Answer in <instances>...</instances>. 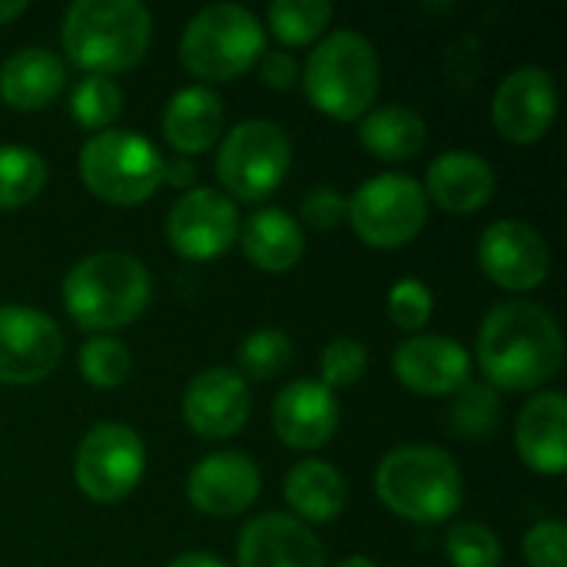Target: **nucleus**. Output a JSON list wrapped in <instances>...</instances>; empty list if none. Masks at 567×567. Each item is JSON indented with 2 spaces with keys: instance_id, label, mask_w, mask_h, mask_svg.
<instances>
[{
  "instance_id": "f257e3e1",
  "label": "nucleus",
  "mask_w": 567,
  "mask_h": 567,
  "mask_svg": "<svg viewBox=\"0 0 567 567\" xmlns=\"http://www.w3.org/2000/svg\"><path fill=\"white\" fill-rule=\"evenodd\" d=\"M475 359L492 389L532 392L561 372L565 339L548 309L538 302L512 299L485 316Z\"/></svg>"
},
{
  "instance_id": "f03ea898",
  "label": "nucleus",
  "mask_w": 567,
  "mask_h": 567,
  "mask_svg": "<svg viewBox=\"0 0 567 567\" xmlns=\"http://www.w3.org/2000/svg\"><path fill=\"white\" fill-rule=\"evenodd\" d=\"M153 40V17L140 0H76L63 13L60 43L70 63L86 73L136 66Z\"/></svg>"
},
{
  "instance_id": "7ed1b4c3",
  "label": "nucleus",
  "mask_w": 567,
  "mask_h": 567,
  "mask_svg": "<svg viewBox=\"0 0 567 567\" xmlns=\"http://www.w3.org/2000/svg\"><path fill=\"white\" fill-rule=\"evenodd\" d=\"M150 272L126 252H93L70 266L63 279L66 316L86 332L123 329L150 306Z\"/></svg>"
},
{
  "instance_id": "20e7f679",
  "label": "nucleus",
  "mask_w": 567,
  "mask_h": 567,
  "mask_svg": "<svg viewBox=\"0 0 567 567\" xmlns=\"http://www.w3.org/2000/svg\"><path fill=\"white\" fill-rule=\"evenodd\" d=\"M379 502L415 525L449 522L465 495L458 462L435 445H402L375 468Z\"/></svg>"
},
{
  "instance_id": "39448f33",
  "label": "nucleus",
  "mask_w": 567,
  "mask_h": 567,
  "mask_svg": "<svg viewBox=\"0 0 567 567\" xmlns=\"http://www.w3.org/2000/svg\"><path fill=\"white\" fill-rule=\"evenodd\" d=\"M379 53L369 37L355 30H332L306 60L302 83L309 103L332 120H359L379 96Z\"/></svg>"
},
{
  "instance_id": "423d86ee",
  "label": "nucleus",
  "mask_w": 567,
  "mask_h": 567,
  "mask_svg": "<svg viewBox=\"0 0 567 567\" xmlns=\"http://www.w3.org/2000/svg\"><path fill=\"white\" fill-rule=\"evenodd\" d=\"M266 53V30L259 17L239 3H213L199 10L179 40L183 66L209 83L243 76Z\"/></svg>"
},
{
  "instance_id": "0eeeda50",
  "label": "nucleus",
  "mask_w": 567,
  "mask_h": 567,
  "mask_svg": "<svg viewBox=\"0 0 567 567\" xmlns=\"http://www.w3.org/2000/svg\"><path fill=\"white\" fill-rule=\"evenodd\" d=\"M163 153L133 130H103L80 146L83 186L113 206H140L163 186Z\"/></svg>"
},
{
  "instance_id": "6e6552de",
  "label": "nucleus",
  "mask_w": 567,
  "mask_h": 567,
  "mask_svg": "<svg viewBox=\"0 0 567 567\" xmlns=\"http://www.w3.org/2000/svg\"><path fill=\"white\" fill-rule=\"evenodd\" d=\"M292 166V143L272 120H243L233 126L216 153V176L223 189L243 203L272 196Z\"/></svg>"
},
{
  "instance_id": "1a4fd4ad",
  "label": "nucleus",
  "mask_w": 567,
  "mask_h": 567,
  "mask_svg": "<svg viewBox=\"0 0 567 567\" xmlns=\"http://www.w3.org/2000/svg\"><path fill=\"white\" fill-rule=\"evenodd\" d=\"M355 236L372 249L409 246L429 219V199L422 183L405 173H379L365 179L349 196V213Z\"/></svg>"
},
{
  "instance_id": "9d476101",
  "label": "nucleus",
  "mask_w": 567,
  "mask_h": 567,
  "mask_svg": "<svg viewBox=\"0 0 567 567\" xmlns=\"http://www.w3.org/2000/svg\"><path fill=\"white\" fill-rule=\"evenodd\" d=\"M143 472H146L143 439L123 422L93 425L83 435L73 462V478L80 492L96 505H116L126 495H133Z\"/></svg>"
},
{
  "instance_id": "9b49d317",
  "label": "nucleus",
  "mask_w": 567,
  "mask_h": 567,
  "mask_svg": "<svg viewBox=\"0 0 567 567\" xmlns=\"http://www.w3.org/2000/svg\"><path fill=\"white\" fill-rule=\"evenodd\" d=\"M239 209L226 193L193 186L176 199L166 219V239L183 259L209 262L233 249V243L239 239Z\"/></svg>"
},
{
  "instance_id": "f8f14e48",
  "label": "nucleus",
  "mask_w": 567,
  "mask_h": 567,
  "mask_svg": "<svg viewBox=\"0 0 567 567\" xmlns=\"http://www.w3.org/2000/svg\"><path fill=\"white\" fill-rule=\"evenodd\" d=\"M63 359L60 326L30 306H0V382L33 385Z\"/></svg>"
},
{
  "instance_id": "ddd939ff",
  "label": "nucleus",
  "mask_w": 567,
  "mask_h": 567,
  "mask_svg": "<svg viewBox=\"0 0 567 567\" xmlns=\"http://www.w3.org/2000/svg\"><path fill=\"white\" fill-rule=\"evenodd\" d=\"M478 266L495 286L508 292H532L548 279L551 252L535 226L522 219H498L478 239Z\"/></svg>"
},
{
  "instance_id": "4468645a",
  "label": "nucleus",
  "mask_w": 567,
  "mask_h": 567,
  "mask_svg": "<svg viewBox=\"0 0 567 567\" xmlns=\"http://www.w3.org/2000/svg\"><path fill=\"white\" fill-rule=\"evenodd\" d=\"M495 130L518 146L538 143L558 116L555 76L542 66H522L508 73L492 103Z\"/></svg>"
},
{
  "instance_id": "2eb2a0df",
  "label": "nucleus",
  "mask_w": 567,
  "mask_h": 567,
  "mask_svg": "<svg viewBox=\"0 0 567 567\" xmlns=\"http://www.w3.org/2000/svg\"><path fill=\"white\" fill-rule=\"evenodd\" d=\"M249 412H252L249 382L233 369H206L186 385L183 419L199 439L216 442L243 432Z\"/></svg>"
},
{
  "instance_id": "dca6fc26",
  "label": "nucleus",
  "mask_w": 567,
  "mask_h": 567,
  "mask_svg": "<svg viewBox=\"0 0 567 567\" xmlns=\"http://www.w3.org/2000/svg\"><path fill=\"white\" fill-rule=\"evenodd\" d=\"M262 488L259 465L243 452L206 455L186 478V498L196 512L209 518L243 515Z\"/></svg>"
},
{
  "instance_id": "f3484780",
  "label": "nucleus",
  "mask_w": 567,
  "mask_h": 567,
  "mask_svg": "<svg viewBox=\"0 0 567 567\" xmlns=\"http://www.w3.org/2000/svg\"><path fill=\"white\" fill-rule=\"evenodd\" d=\"M392 372L415 395H455L472 375V359L449 336H412L395 349Z\"/></svg>"
},
{
  "instance_id": "a211bd4d",
  "label": "nucleus",
  "mask_w": 567,
  "mask_h": 567,
  "mask_svg": "<svg viewBox=\"0 0 567 567\" xmlns=\"http://www.w3.org/2000/svg\"><path fill=\"white\" fill-rule=\"evenodd\" d=\"M236 567H326V551L299 518L272 512L243 528Z\"/></svg>"
},
{
  "instance_id": "6ab92c4d",
  "label": "nucleus",
  "mask_w": 567,
  "mask_h": 567,
  "mask_svg": "<svg viewBox=\"0 0 567 567\" xmlns=\"http://www.w3.org/2000/svg\"><path fill=\"white\" fill-rule=\"evenodd\" d=\"M272 429L289 449H322L339 429V402L332 389L312 379L289 382L272 402Z\"/></svg>"
},
{
  "instance_id": "aec40b11",
  "label": "nucleus",
  "mask_w": 567,
  "mask_h": 567,
  "mask_svg": "<svg viewBox=\"0 0 567 567\" xmlns=\"http://www.w3.org/2000/svg\"><path fill=\"white\" fill-rule=\"evenodd\" d=\"M425 199L452 216H472L495 196V169L472 150L442 153L425 173Z\"/></svg>"
},
{
  "instance_id": "412c9836",
  "label": "nucleus",
  "mask_w": 567,
  "mask_h": 567,
  "mask_svg": "<svg viewBox=\"0 0 567 567\" xmlns=\"http://www.w3.org/2000/svg\"><path fill=\"white\" fill-rule=\"evenodd\" d=\"M515 445L522 462L538 475H561L567 468V402L561 392H538L518 412Z\"/></svg>"
},
{
  "instance_id": "4be33fe9",
  "label": "nucleus",
  "mask_w": 567,
  "mask_h": 567,
  "mask_svg": "<svg viewBox=\"0 0 567 567\" xmlns=\"http://www.w3.org/2000/svg\"><path fill=\"white\" fill-rule=\"evenodd\" d=\"M66 86V66L47 47H23L0 63V100L20 113L50 106Z\"/></svg>"
},
{
  "instance_id": "5701e85b",
  "label": "nucleus",
  "mask_w": 567,
  "mask_h": 567,
  "mask_svg": "<svg viewBox=\"0 0 567 567\" xmlns=\"http://www.w3.org/2000/svg\"><path fill=\"white\" fill-rule=\"evenodd\" d=\"M226 126V106L209 86H186L173 93L163 110V136L179 156L206 153Z\"/></svg>"
},
{
  "instance_id": "b1692460",
  "label": "nucleus",
  "mask_w": 567,
  "mask_h": 567,
  "mask_svg": "<svg viewBox=\"0 0 567 567\" xmlns=\"http://www.w3.org/2000/svg\"><path fill=\"white\" fill-rule=\"evenodd\" d=\"M239 243H243L246 259L262 272H289L306 252L299 219L272 206L252 213L239 226Z\"/></svg>"
},
{
  "instance_id": "393cba45",
  "label": "nucleus",
  "mask_w": 567,
  "mask_h": 567,
  "mask_svg": "<svg viewBox=\"0 0 567 567\" xmlns=\"http://www.w3.org/2000/svg\"><path fill=\"white\" fill-rule=\"evenodd\" d=\"M282 492H286V502L299 515L302 525L306 522L326 525V522L339 518L346 508V498H349L342 472L322 458H302L299 465H292Z\"/></svg>"
},
{
  "instance_id": "a878e982",
  "label": "nucleus",
  "mask_w": 567,
  "mask_h": 567,
  "mask_svg": "<svg viewBox=\"0 0 567 567\" xmlns=\"http://www.w3.org/2000/svg\"><path fill=\"white\" fill-rule=\"evenodd\" d=\"M359 140L375 159L405 163V159H412V156H419L425 150L429 126L412 106L389 103V106H375V110H369L362 116Z\"/></svg>"
},
{
  "instance_id": "bb28decb",
  "label": "nucleus",
  "mask_w": 567,
  "mask_h": 567,
  "mask_svg": "<svg viewBox=\"0 0 567 567\" xmlns=\"http://www.w3.org/2000/svg\"><path fill=\"white\" fill-rule=\"evenodd\" d=\"M47 186V163L37 150L7 143L0 146V209H20Z\"/></svg>"
},
{
  "instance_id": "cd10ccee",
  "label": "nucleus",
  "mask_w": 567,
  "mask_h": 567,
  "mask_svg": "<svg viewBox=\"0 0 567 567\" xmlns=\"http://www.w3.org/2000/svg\"><path fill=\"white\" fill-rule=\"evenodd\" d=\"M266 20L279 43L309 47L326 33V27L332 20V3H326V0H276V3H269Z\"/></svg>"
},
{
  "instance_id": "c85d7f7f",
  "label": "nucleus",
  "mask_w": 567,
  "mask_h": 567,
  "mask_svg": "<svg viewBox=\"0 0 567 567\" xmlns=\"http://www.w3.org/2000/svg\"><path fill=\"white\" fill-rule=\"evenodd\" d=\"M120 110H123V90L116 86L113 76L86 73L70 93V113L83 130H93V133L110 130Z\"/></svg>"
},
{
  "instance_id": "c756f323",
  "label": "nucleus",
  "mask_w": 567,
  "mask_h": 567,
  "mask_svg": "<svg viewBox=\"0 0 567 567\" xmlns=\"http://www.w3.org/2000/svg\"><path fill=\"white\" fill-rule=\"evenodd\" d=\"M236 362H239L243 379L269 382V379H276V375H282L289 369L292 339L282 329H256L252 336L243 339Z\"/></svg>"
},
{
  "instance_id": "7c9ffc66",
  "label": "nucleus",
  "mask_w": 567,
  "mask_h": 567,
  "mask_svg": "<svg viewBox=\"0 0 567 567\" xmlns=\"http://www.w3.org/2000/svg\"><path fill=\"white\" fill-rule=\"evenodd\" d=\"M498 419H502V405H498V395L492 385L465 382L455 392V402H452V432L455 435H465V439L492 435Z\"/></svg>"
},
{
  "instance_id": "2f4dec72",
  "label": "nucleus",
  "mask_w": 567,
  "mask_h": 567,
  "mask_svg": "<svg viewBox=\"0 0 567 567\" xmlns=\"http://www.w3.org/2000/svg\"><path fill=\"white\" fill-rule=\"evenodd\" d=\"M130 372H133V359L123 342H116L110 336H96V339L83 342V349H80L83 382H90L96 389H116L130 379Z\"/></svg>"
},
{
  "instance_id": "473e14b6",
  "label": "nucleus",
  "mask_w": 567,
  "mask_h": 567,
  "mask_svg": "<svg viewBox=\"0 0 567 567\" xmlns=\"http://www.w3.org/2000/svg\"><path fill=\"white\" fill-rule=\"evenodd\" d=\"M445 555L452 567H498L505 558V548L488 525L462 522L445 535Z\"/></svg>"
},
{
  "instance_id": "72a5a7b5",
  "label": "nucleus",
  "mask_w": 567,
  "mask_h": 567,
  "mask_svg": "<svg viewBox=\"0 0 567 567\" xmlns=\"http://www.w3.org/2000/svg\"><path fill=\"white\" fill-rule=\"evenodd\" d=\"M319 372H322V385L326 389H349L355 385L365 372H369V352L359 339H332L322 349L319 359Z\"/></svg>"
},
{
  "instance_id": "f704fd0d",
  "label": "nucleus",
  "mask_w": 567,
  "mask_h": 567,
  "mask_svg": "<svg viewBox=\"0 0 567 567\" xmlns=\"http://www.w3.org/2000/svg\"><path fill=\"white\" fill-rule=\"evenodd\" d=\"M435 299L422 279H399L389 292V319L402 332H422L432 319Z\"/></svg>"
},
{
  "instance_id": "c9c22d12",
  "label": "nucleus",
  "mask_w": 567,
  "mask_h": 567,
  "mask_svg": "<svg viewBox=\"0 0 567 567\" xmlns=\"http://www.w3.org/2000/svg\"><path fill=\"white\" fill-rule=\"evenodd\" d=\"M525 561L528 567H567L565 522H538L525 535Z\"/></svg>"
},
{
  "instance_id": "e433bc0d",
  "label": "nucleus",
  "mask_w": 567,
  "mask_h": 567,
  "mask_svg": "<svg viewBox=\"0 0 567 567\" xmlns=\"http://www.w3.org/2000/svg\"><path fill=\"white\" fill-rule=\"evenodd\" d=\"M299 213H302V219L312 229H336L346 219V213H349V199L339 189H332V186H312L302 196Z\"/></svg>"
},
{
  "instance_id": "4c0bfd02",
  "label": "nucleus",
  "mask_w": 567,
  "mask_h": 567,
  "mask_svg": "<svg viewBox=\"0 0 567 567\" xmlns=\"http://www.w3.org/2000/svg\"><path fill=\"white\" fill-rule=\"evenodd\" d=\"M259 76H262V83L272 86V90H289V86H296V80H299V63H296V56L286 53V50H266V53L259 56Z\"/></svg>"
},
{
  "instance_id": "58836bf2",
  "label": "nucleus",
  "mask_w": 567,
  "mask_h": 567,
  "mask_svg": "<svg viewBox=\"0 0 567 567\" xmlns=\"http://www.w3.org/2000/svg\"><path fill=\"white\" fill-rule=\"evenodd\" d=\"M193 176H196V169H193L189 159H169V166L163 173V183L169 179V186H189Z\"/></svg>"
},
{
  "instance_id": "ea45409f",
  "label": "nucleus",
  "mask_w": 567,
  "mask_h": 567,
  "mask_svg": "<svg viewBox=\"0 0 567 567\" xmlns=\"http://www.w3.org/2000/svg\"><path fill=\"white\" fill-rule=\"evenodd\" d=\"M166 567H226L216 555H206V551H186L179 558H173Z\"/></svg>"
},
{
  "instance_id": "a19ab883",
  "label": "nucleus",
  "mask_w": 567,
  "mask_h": 567,
  "mask_svg": "<svg viewBox=\"0 0 567 567\" xmlns=\"http://www.w3.org/2000/svg\"><path fill=\"white\" fill-rule=\"evenodd\" d=\"M27 0H0V23H10V20H17L20 13H27Z\"/></svg>"
},
{
  "instance_id": "79ce46f5",
  "label": "nucleus",
  "mask_w": 567,
  "mask_h": 567,
  "mask_svg": "<svg viewBox=\"0 0 567 567\" xmlns=\"http://www.w3.org/2000/svg\"><path fill=\"white\" fill-rule=\"evenodd\" d=\"M336 567H379L372 558H362V555H355V558H346V561H339Z\"/></svg>"
}]
</instances>
